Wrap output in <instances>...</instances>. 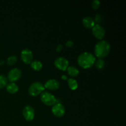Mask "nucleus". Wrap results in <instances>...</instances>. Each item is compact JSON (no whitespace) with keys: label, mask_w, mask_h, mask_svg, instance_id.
Here are the masks:
<instances>
[{"label":"nucleus","mask_w":126,"mask_h":126,"mask_svg":"<svg viewBox=\"0 0 126 126\" xmlns=\"http://www.w3.org/2000/svg\"><path fill=\"white\" fill-rule=\"evenodd\" d=\"M100 6V1L98 0H94L92 3V7L94 10L98 9Z\"/></svg>","instance_id":"nucleus-20"},{"label":"nucleus","mask_w":126,"mask_h":126,"mask_svg":"<svg viewBox=\"0 0 126 126\" xmlns=\"http://www.w3.org/2000/svg\"><path fill=\"white\" fill-rule=\"evenodd\" d=\"M96 58L93 54L85 52L78 56L77 62L78 65L84 69H87L92 67L95 62Z\"/></svg>","instance_id":"nucleus-1"},{"label":"nucleus","mask_w":126,"mask_h":126,"mask_svg":"<svg viewBox=\"0 0 126 126\" xmlns=\"http://www.w3.org/2000/svg\"><path fill=\"white\" fill-rule=\"evenodd\" d=\"M32 68L34 71H40L43 68V63L39 60H33L30 63Z\"/></svg>","instance_id":"nucleus-15"},{"label":"nucleus","mask_w":126,"mask_h":126,"mask_svg":"<svg viewBox=\"0 0 126 126\" xmlns=\"http://www.w3.org/2000/svg\"><path fill=\"white\" fill-rule=\"evenodd\" d=\"M41 102L44 103V105L47 106H53L57 103V100L56 97L50 94V92H44L41 93Z\"/></svg>","instance_id":"nucleus-4"},{"label":"nucleus","mask_w":126,"mask_h":126,"mask_svg":"<svg viewBox=\"0 0 126 126\" xmlns=\"http://www.w3.org/2000/svg\"><path fill=\"white\" fill-rule=\"evenodd\" d=\"M67 73L71 77H76L78 76L79 73V71L76 67L74 66H70L67 68Z\"/></svg>","instance_id":"nucleus-14"},{"label":"nucleus","mask_w":126,"mask_h":126,"mask_svg":"<svg viewBox=\"0 0 126 126\" xmlns=\"http://www.w3.org/2000/svg\"><path fill=\"white\" fill-rule=\"evenodd\" d=\"M110 49V44L108 42L105 40H101L95 46V55L98 59H103L109 54Z\"/></svg>","instance_id":"nucleus-2"},{"label":"nucleus","mask_w":126,"mask_h":126,"mask_svg":"<svg viewBox=\"0 0 126 126\" xmlns=\"http://www.w3.org/2000/svg\"><path fill=\"white\" fill-rule=\"evenodd\" d=\"M44 86L46 89H47L50 91H56L60 87V82L56 79H50L46 82Z\"/></svg>","instance_id":"nucleus-11"},{"label":"nucleus","mask_w":126,"mask_h":126,"mask_svg":"<svg viewBox=\"0 0 126 126\" xmlns=\"http://www.w3.org/2000/svg\"><path fill=\"white\" fill-rule=\"evenodd\" d=\"M68 85L70 89L72 91H75L78 87V83L77 81L73 78H69L67 79Z\"/></svg>","instance_id":"nucleus-16"},{"label":"nucleus","mask_w":126,"mask_h":126,"mask_svg":"<svg viewBox=\"0 0 126 126\" xmlns=\"http://www.w3.org/2000/svg\"><path fill=\"white\" fill-rule=\"evenodd\" d=\"M55 67L61 71H66L69 66V62L63 57H59L55 59L54 61Z\"/></svg>","instance_id":"nucleus-5"},{"label":"nucleus","mask_w":126,"mask_h":126,"mask_svg":"<svg viewBox=\"0 0 126 126\" xmlns=\"http://www.w3.org/2000/svg\"><path fill=\"white\" fill-rule=\"evenodd\" d=\"M52 113L55 116L61 118L63 116L65 113V108L64 106L60 103H56L52 108Z\"/></svg>","instance_id":"nucleus-9"},{"label":"nucleus","mask_w":126,"mask_h":126,"mask_svg":"<svg viewBox=\"0 0 126 126\" xmlns=\"http://www.w3.org/2000/svg\"><path fill=\"white\" fill-rule=\"evenodd\" d=\"M45 89L44 85L40 82H34L30 85L28 88V93L32 97H36L41 94Z\"/></svg>","instance_id":"nucleus-3"},{"label":"nucleus","mask_w":126,"mask_h":126,"mask_svg":"<svg viewBox=\"0 0 126 126\" xmlns=\"http://www.w3.org/2000/svg\"><path fill=\"white\" fill-rule=\"evenodd\" d=\"M22 114L27 121H32L34 118V110L32 107L27 105L23 108Z\"/></svg>","instance_id":"nucleus-10"},{"label":"nucleus","mask_w":126,"mask_h":126,"mask_svg":"<svg viewBox=\"0 0 126 126\" xmlns=\"http://www.w3.org/2000/svg\"><path fill=\"white\" fill-rule=\"evenodd\" d=\"M20 57L22 62L25 64H30L33 61V55L31 50L28 49H24L20 53Z\"/></svg>","instance_id":"nucleus-8"},{"label":"nucleus","mask_w":126,"mask_h":126,"mask_svg":"<svg viewBox=\"0 0 126 126\" xmlns=\"http://www.w3.org/2000/svg\"><path fill=\"white\" fill-rule=\"evenodd\" d=\"M82 25L86 28H92L95 25V22L93 18L87 16L82 19Z\"/></svg>","instance_id":"nucleus-12"},{"label":"nucleus","mask_w":126,"mask_h":126,"mask_svg":"<svg viewBox=\"0 0 126 126\" xmlns=\"http://www.w3.org/2000/svg\"><path fill=\"white\" fill-rule=\"evenodd\" d=\"M63 49V46L61 44H59L56 47V51L57 52H60L61 51L62 49Z\"/></svg>","instance_id":"nucleus-22"},{"label":"nucleus","mask_w":126,"mask_h":126,"mask_svg":"<svg viewBox=\"0 0 126 126\" xmlns=\"http://www.w3.org/2000/svg\"><path fill=\"white\" fill-rule=\"evenodd\" d=\"M92 32L93 35L97 39L102 40L105 36V30L102 26L99 24H95L92 28Z\"/></svg>","instance_id":"nucleus-7"},{"label":"nucleus","mask_w":126,"mask_h":126,"mask_svg":"<svg viewBox=\"0 0 126 126\" xmlns=\"http://www.w3.org/2000/svg\"><path fill=\"white\" fill-rule=\"evenodd\" d=\"M22 76V71L19 68H14L9 71L7 79L11 82H14L18 81Z\"/></svg>","instance_id":"nucleus-6"},{"label":"nucleus","mask_w":126,"mask_h":126,"mask_svg":"<svg viewBox=\"0 0 126 126\" xmlns=\"http://www.w3.org/2000/svg\"><path fill=\"white\" fill-rule=\"evenodd\" d=\"M6 88L7 92L11 94H16L18 91V86L15 82H10L7 84L6 86Z\"/></svg>","instance_id":"nucleus-13"},{"label":"nucleus","mask_w":126,"mask_h":126,"mask_svg":"<svg viewBox=\"0 0 126 126\" xmlns=\"http://www.w3.org/2000/svg\"><path fill=\"white\" fill-rule=\"evenodd\" d=\"M62 78L63 79H64V80H67V77H66V76H65V75H63V76H62Z\"/></svg>","instance_id":"nucleus-23"},{"label":"nucleus","mask_w":126,"mask_h":126,"mask_svg":"<svg viewBox=\"0 0 126 126\" xmlns=\"http://www.w3.org/2000/svg\"><path fill=\"white\" fill-rule=\"evenodd\" d=\"M95 65L96 68H97L98 70H102L105 67V63L102 59H98L97 60H95Z\"/></svg>","instance_id":"nucleus-17"},{"label":"nucleus","mask_w":126,"mask_h":126,"mask_svg":"<svg viewBox=\"0 0 126 126\" xmlns=\"http://www.w3.org/2000/svg\"><path fill=\"white\" fill-rule=\"evenodd\" d=\"M7 84V79L3 75H0V89H2Z\"/></svg>","instance_id":"nucleus-18"},{"label":"nucleus","mask_w":126,"mask_h":126,"mask_svg":"<svg viewBox=\"0 0 126 126\" xmlns=\"http://www.w3.org/2000/svg\"><path fill=\"white\" fill-rule=\"evenodd\" d=\"M65 45H66V46H67L68 47H71L73 46L74 43L72 41L69 40L66 42V44H65Z\"/></svg>","instance_id":"nucleus-21"},{"label":"nucleus","mask_w":126,"mask_h":126,"mask_svg":"<svg viewBox=\"0 0 126 126\" xmlns=\"http://www.w3.org/2000/svg\"><path fill=\"white\" fill-rule=\"evenodd\" d=\"M17 61V57L15 56V55H12V56H10L9 57L7 58V65H10V66H12L14 65Z\"/></svg>","instance_id":"nucleus-19"}]
</instances>
